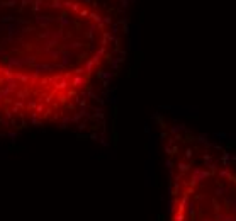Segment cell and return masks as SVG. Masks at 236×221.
Listing matches in <instances>:
<instances>
[{"instance_id": "cell-2", "label": "cell", "mask_w": 236, "mask_h": 221, "mask_svg": "<svg viewBox=\"0 0 236 221\" xmlns=\"http://www.w3.org/2000/svg\"><path fill=\"white\" fill-rule=\"evenodd\" d=\"M167 221H236V153L182 124L163 128Z\"/></svg>"}, {"instance_id": "cell-1", "label": "cell", "mask_w": 236, "mask_h": 221, "mask_svg": "<svg viewBox=\"0 0 236 221\" xmlns=\"http://www.w3.org/2000/svg\"><path fill=\"white\" fill-rule=\"evenodd\" d=\"M0 28V129L97 126L122 60L112 21L87 3H37Z\"/></svg>"}]
</instances>
